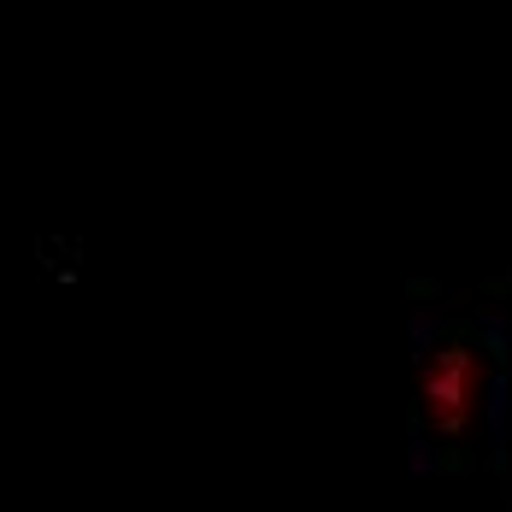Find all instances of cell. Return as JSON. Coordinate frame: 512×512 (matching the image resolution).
Returning a JSON list of instances; mask_svg holds the SVG:
<instances>
[{
  "mask_svg": "<svg viewBox=\"0 0 512 512\" xmlns=\"http://www.w3.org/2000/svg\"><path fill=\"white\" fill-rule=\"evenodd\" d=\"M477 354L471 348H448L436 354V365L424 371V412L436 430H460L471 418V401H477Z\"/></svg>",
  "mask_w": 512,
  "mask_h": 512,
  "instance_id": "6da1fadb",
  "label": "cell"
}]
</instances>
